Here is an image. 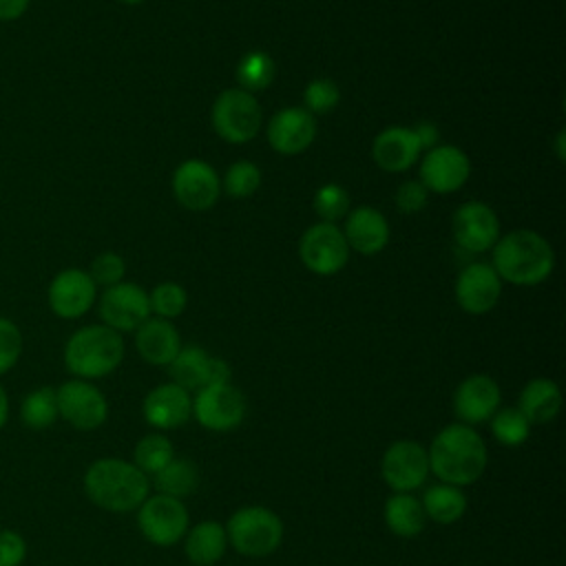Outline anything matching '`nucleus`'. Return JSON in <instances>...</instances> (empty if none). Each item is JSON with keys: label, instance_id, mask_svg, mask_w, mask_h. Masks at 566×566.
<instances>
[{"label": "nucleus", "instance_id": "3", "mask_svg": "<svg viewBox=\"0 0 566 566\" xmlns=\"http://www.w3.org/2000/svg\"><path fill=\"white\" fill-rule=\"evenodd\" d=\"M493 270L502 281L515 285H537L555 268L551 243L533 230H513L493 245Z\"/></svg>", "mask_w": 566, "mask_h": 566}, {"label": "nucleus", "instance_id": "12", "mask_svg": "<svg viewBox=\"0 0 566 566\" xmlns=\"http://www.w3.org/2000/svg\"><path fill=\"white\" fill-rule=\"evenodd\" d=\"M97 298V285L91 274L82 268L60 270L46 290V303L51 312L60 318L73 321L84 316Z\"/></svg>", "mask_w": 566, "mask_h": 566}, {"label": "nucleus", "instance_id": "14", "mask_svg": "<svg viewBox=\"0 0 566 566\" xmlns=\"http://www.w3.org/2000/svg\"><path fill=\"white\" fill-rule=\"evenodd\" d=\"M221 181L214 168L203 159H186L172 172V195L188 210H208L217 203Z\"/></svg>", "mask_w": 566, "mask_h": 566}, {"label": "nucleus", "instance_id": "27", "mask_svg": "<svg viewBox=\"0 0 566 566\" xmlns=\"http://www.w3.org/2000/svg\"><path fill=\"white\" fill-rule=\"evenodd\" d=\"M210 358L201 347H181L179 354L170 360V378L175 385L188 389H201L208 385Z\"/></svg>", "mask_w": 566, "mask_h": 566}, {"label": "nucleus", "instance_id": "7", "mask_svg": "<svg viewBox=\"0 0 566 566\" xmlns=\"http://www.w3.org/2000/svg\"><path fill=\"white\" fill-rule=\"evenodd\" d=\"M298 256L310 272L329 276L345 268L349 259V245L336 223L318 221L301 237Z\"/></svg>", "mask_w": 566, "mask_h": 566}, {"label": "nucleus", "instance_id": "36", "mask_svg": "<svg viewBox=\"0 0 566 566\" xmlns=\"http://www.w3.org/2000/svg\"><path fill=\"white\" fill-rule=\"evenodd\" d=\"M148 301H150V312H155L159 318L170 321V318L179 316L186 310L188 294L179 283L166 281V283H159L148 294Z\"/></svg>", "mask_w": 566, "mask_h": 566}, {"label": "nucleus", "instance_id": "5", "mask_svg": "<svg viewBox=\"0 0 566 566\" xmlns=\"http://www.w3.org/2000/svg\"><path fill=\"white\" fill-rule=\"evenodd\" d=\"M226 535L237 553L263 557L279 548L283 539V522L265 506H243L228 520Z\"/></svg>", "mask_w": 566, "mask_h": 566}, {"label": "nucleus", "instance_id": "15", "mask_svg": "<svg viewBox=\"0 0 566 566\" xmlns=\"http://www.w3.org/2000/svg\"><path fill=\"white\" fill-rule=\"evenodd\" d=\"M380 471L396 493H407L424 482L429 473V455L422 444L413 440H398L385 451Z\"/></svg>", "mask_w": 566, "mask_h": 566}, {"label": "nucleus", "instance_id": "28", "mask_svg": "<svg viewBox=\"0 0 566 566\" xmlns=\"http://www.w3.org/2000/svg\"><path fill=\"white\" fill-rule=\"evenodd\" d=\"M422 509L424 515H429L433 522L440 524H451L455 520H460L467 511V497L460 491V486L453 484H436L429 486L422 500Z\"/></svg>", "mask_w": 566, "mask_h": 566}, {"label": "nucleus", "instance_id": "9", "mask_svg": "<svg viewBox=\"0 0 566 566\" xmlns=\"http://www.w3.org/2000/svg\"><path fill=\"white\" fill-rule=\"evenodd\" d=\"M57 413L80 431H93L106 422L108 402L88 380H66L55 389Z\"/></svg>", "mask_w": 566, "mask_h": 566}, {"label": "nucleus", "instance_id": "42", "mask_svg": "<svg viewBox=\"0 0 566 566\" xmlns=\"http://www.w3.org/2000/svg\"><path fill=\"white\" fill-rule=\"evenodd\" d=\"M31 0H0V22H13L22 18Z\"/></svg>", "mask_w": 566, "mask_h": 566}, {"label": "nucleus", "instance_id": "19", "mask_svg": "<svg viewBox=\"0 0 566 566\" xmlns=\"http://www.w3.org/2000/svg\"><path fill=\"white\" fill-rule=\"evenodd\" d=\"M500 405V387L491 376L475 374L464 378L453 396V409L467 424L489 420Z\"/></svg>", "mask_w": 566, "mask_h": 566}, {"label": "nucleus", "instance_id": "16", "mask_svg": "<svg viewBox=\"0 0 566 566\" xmlns=\"http://www.w3.org/2000/svg\"><path fill=\"white\" fill-rule=\"evenodd\" d=\"M455 243L467 252H484L500 239V221L491 206L469 201L453 212L451 221Z\"/></svg>", "mask_w": 566, "mask_h": 566}, {"label": "nucleus", "instance_id": "13", "mask_svg": "<svg viewBox=\"0 0 566 566\" xmlns=\"http://www.w3.org/2000/svg\"><path fill=\"white\" fill-rule=\"evenodd\" d=\"M192 411L201 427L212 431H230L241 424L245 416V400L243 394L230 382L208 385L197 391Z\"/></svg>", "mask_w": 566, "mask_h": 566}, {"label": "nucleus", "instance_id": "41", "mask_svg": "<svg viewBox=\"0 0 566 566\" xmlns=\"http://www.w3.org/2000/svg\"><path fill=\"white\" fill-rule=\"evenodd\" d=\"M27 557V539L18 531H0V566H20Z\"/></svg>", "mask_w": 566, "mask_h": 566}, {"label": "nucleus", "instance_id": "25", "mask_svg": "<svg viewBox=\"0 0 566 566\" xmlns=\"http://www.w3.org/2000/svg\"><path fill=\"white\" fill-rule=\"evenodd\" d=\"M228 535L219 522H201L190 528L186 539V555L197 566H212L226 553Z\"/></svg>", "mask_w": 566, "mask_h": 566}, {"label": "nucleus", "instance_id": "24", "mask_svg": "<svg viewBox=\"0 0 566 566\" xmlns=\"http://www.w3.org/2000/svg\"><path fill=\"white\" fill-rule=\"evenodd\" d=\"M559 407H562V391L548 378L531 380L522 389L520 405H517V409L531 424H544L553 420L559 413Z\"/></svg>", "mask_w": 566, "mask_h": 566}, {"label": "nucleus", "instance_id": "4", "mask_svg": "<svg viewBox=\"0 0 566 566\" xmlns=\"http://www.w3.org/2000/svg\"><path fill=\"white\" fill-rule=\"evenodd\" d=\"M62 356L73 376L82 380L102 378L119 367L124 358V338L104 323L86 325L71 334Z\"/></svg>", "mask_w": 566, "mask_h": 566}, {"label": "nucleus", "instance_id": "17", "mask_svg": "<svg viewBox=\"0 0 566 566\" xmlns=\"http://www.w3.org/2000/svg\"><path fill=\"white\" fill-rule=\"evenodd\" d=\"M502 294V279L489 263L467 265L455 281V301L469 314L491 312Z\"/></svg>", "mask_w": 566, "mask_h": 566}, {"label": "nucleus", "instance_id": "31", "mask_svg": "<svg viewBox=\"0 0 566 566\" xmlns=\"http://www.w3.org/2000/svg\"><path fill=\"white\" fill-rule=\"evenodd\" d=\"M155 486L161 495L184 497L190 495L197 486V469L188 460H170L164 469L155 473Z\"/></svg>", "mask_w": 566, "mask_h": 566}, {"label": "nucleus", "instance_id": "43", "mask_svg": "<svg viewBox=\"0 0 566 566\" xmlns=\"http://www.w3.org/2000/svg\"><path fill=\"white\" fill-rule=\"evenodd\" d=\"M413 130V135L418 137V142H420V148H433V146H438V128H436V124H431V122H420L416 128H411Z\"/></svg>", "mask_w": 566, "mask_h": 566}, {"label": "nucleus", "instance_id": "20", "mask_svg": "<svg viewBox=\"0 0 566 566\" xmlns=\"http://www.w3.org/2000/svg\"><path fill=\"white\" fill-rule=\"evenodd\" d=\"M343 237L349 250L371 256L385 250V245L389 243V223L380 210L360 206L347 212Z\"/></svg>", "mask_w": 566, "mask_h": 566}, {"label": "nucleus", "instance_id": "30", "mask_svg": "<svg viewBox=\"0 0 566 566\" xmlns=\"http://www.w3.org/2000/svg\"><path fill=\"white\" fill-rule=\"evenodd\" d=\"M274 75H276V64H274L272 55L265 51H250L237 64L239 88H243L248 93L268 88L272 84Z\"/></svg>", "mask_w": 566, "mask_h": 566}, {"label": "nucleus", "instance_id": "18", "mask_svg": "<svg viewBox=\"0 0 566 566\" xmlns=\"http://www.w3.org/2000/svg\"><path fill=\"white\" fill-rule=\"evenodd\" d=\"M316 137V119L301 106H287L272 115L268 124V142L281 155H298L312 146Z\"/></svg>", "mask_w": 566, "mask_h": 566}, {"label": "nucleus", "instance_id": "33", "mask_svg": "<svg viewBox=\"0 0 566 566\" xmlns=\"http://www.w3.org/2000/svg\"><path fill=\"white\" fill-rule=\"evenodd\" d=\"M172 460V444L166 436H146L135 447V467L144 473H157Z\"/></svg>", "mask_w": 566, "mask_h": 566}, {"label": "nucleus", "instance_id": "29", "mask_svg": "<svg viewBox=\"0 0 566 566\" xmlns=\"http://www.w3.org/2000/svg\"><path fill=\"white\" fill-rule=\"evenodd\" d=\"M57 396L53 387H38L22 398L20 420L29 429H49L57 418Z\"/></svg>", "mask_w": 566, "mask_h": 566}, {"label": "nucleus", "instance_id": "44", "mask_svg": "<svg viewBox=\"0 0 566 566\" xmlns=\"http://www.w3.org/2000/svg\"><path fill=\"white\" fill-rule=\"evenodd\" d=\"M230 380V367L221 358H210V371H208V385H223ZM206 385V387H208Z\"/></svg>", "mask_w": 566, "mask_h": 566}, {"label": "nucleus", "instance_id": "22", "mask_svg": "<svg viewBox=\"0 0 566 566\" xmlns=\"http://www.w3.org/2000/svg\"><path fill=\"white\" fill-rule=\"evenodd\" d=\"M192 413V400L190 394L175 385H159L148 391L144 398V418L148 424L157 429H172L181 427Z\"/></svg>", "mask_w": 566, "mask_h": 566}, {"label": "nucleus", "instance_id": "40", "mask_svg": "<svg viewBox=\"0 0 566 566\" xmlns=\"http://www.w3.org/2000/svg\"><path fill=\"white\" fill-rule=\"evenodd\" d=\"M427 195L429 190L418 179H409L396 190V208L405 214H413L427 206Z\"/></svg>", "mask_w": 566, "mask_h": 566}, {"label": "nucleus", "instance_id": "39", "mask_svg": "<svg viewBox=\"0 0 566 566\" xmlns=\"http://www.w3.org/2000/svg\"><path fill=\"white\" fill-rule=\"evenodd\" d=\"M93 279L95 285H104V287H111L115 283H119L124 279V272H126V263L124 259L117 254V252H102L93 259L91 268L86 270Z\"/></svg>", "mask_w": 566, "mask_h": 566}, {"label": "nucleus", "instance_id": "35", "mask_svg": "<svg viewBox=\"0 0 566 566\" xmlns=\"http://www.w3.org/2000/svg\"><path fill=\"white\" fill-rule=\"evenodd\" d=\"M314 210L325 223H336L349 212V195L338 184H325L314 192Z\"/></svg>", "mask_w": 566, "mask_h": 566}, {"label": "nucleus", "instance_id": "8", "mask_svg": "<svg viewBox=\"0 0 566 566\" xmlns=\"http://www.w3.org/2000/svg\"><path fill=\"white\" fill-rule=\"evenodd\" d=\"M97 312L106 327L115 332H135L144 321L150 318L148 292L137 283L119 281L104 287L97 301Z\"/></svg>", "mask_w": 566, "mask_h": 566}, {"label": "nucleus", "instance_id": "38", "mask_svg": "<svg viewBox=\"0 0 566 566\" xmlns=\"http://www.w3.org/2000/svg\"><path fill=\"white\" fill-rule=\"evenodd\" d=\"M22 345L24 338L20 327L11 318L0 316V376L15 367L22 354Z\"/></svg>", "mask_w": 566, "mask_h": 566}, {"label": "nucleus", "instance_id": "11", "mask_svg": "<svg viewBox=\"0 0 566 566\" xmlns=\"http://www.w3.org/2000/svg\"><path fill=\"white\" fill-rule=\"evenodd\" d=\"M137 524L148 542L170 546L188 531V511L181 500L159 493L142 502Z\"/></svg>", "mask_w": 566, "mask_h": 566}, {"label": "nucleus", "instance_id": "2", "mask_svg": "<svg viewBox=\"0 0 566 566\" xmlns=\"http://www.w3.org/2000/svg\"><path fill=\"white\" fill-rule=\"evenodd\" d=\"M150 482L133 462L119 458L95 460L84 473V493L93 504L113 513H126L142 506Z\"/></svg>", "mask_w": 566, "mask_h": 566}, {"label": "nucleus", "instance_id": "1", "mask_svg": "<svg viewBox=\"0 0 566 566\" xmlns=\"http://www.w3.org/2000/svg\"><path fill=\"white\" fill-rule=\"evenodd\" d=\"M429 469L453 486L475 482L486 467V447L480 433L469 424H449L431 442Z\"/></svg>", "mask_w": 566, "mask_h": 566}, {"label": "nucleus", "instance_id": "37", "mask_svg": "<svg viewBox=\"0 0 566 566\" xmlns=\"http://www.w3.org/2000/svg\"><path fill=\"white\" fill-rule=\"evenodd\" d=\"M338 99H340V91L329 77H316L303 91V102H305L303 108L312 115L329 113L338 104Z\"/></svg>", "mask_w": 566, "mask_h": 566}, {"label": "nucleus", "instance_id": "10", "mask_svg": "<svg viewBox=\"0 0 566 566\" xmlns=\"http://www.w3.org/2000/svg\"><path fill=\"white\" fill-rule=\"evenodd\" d=\"M471 175V161L467 153L451 144H438L429 148L420 161V184L429 192L449 195L460 190Z\"/></svg>", "mask_w": 566, "mask_h": 566}, {"label": "nucleus", "instance_id": "46", "mask_svg": "<svg viewBox=\"0 0 566 566\" xmlns=\"http://www.w3.org/2000/svg\"><path fill=\"white\" fill-rule=\"evenodd\" d=\"M119 2H124V4H139V2H144V0H119Z\"/></svg>", "mask_w": 566, "mask_h": 566}, {"label": "nucleus", "instance_id": "45", "mask_svg": "<svg viewBox=\"0 0 566 566\" xmlns=\"http://www.w3.org/2000/svg\"><path fill=\"white\" fill-rule=\"evenodd\" d=\"M7 418H9V396L0 382V429L7 424Z\"/></svg>", "mask_w": 566, "mask_h": 566}, {"label": "nucleus", "instance_id": "6", "mask_svg": "<svg viewBox=\"0 0 566 566\" xmlns=\"http://www.w3.org/2000/svg\"><path fill=\"white\" fill-rule=\"evenodd\" d=\"M217 135L230 144H245L256 137L263 113L256 97L243 88H226L212 104L210 113Z\"/></svg>", "mask_w": 566, "mask_h": 566}, {"label": "nucleus", "instance_id": "23", "mask_svg": "<svg viewBox=\"0 0 566 566\" xmlns=\"http://www.w3.org/2000/svg\"><path fill=\"white\" fill-rule=\"evenodd\" d=\"M135 347L150 365H170L181 349L177 327L166 318H148L135 329Z\"/></svg>", "mask_w": 566, "mask_h": 566}, {"label": "nucleus", "instance_id": "32", "mask_svg": "<svg viewBox=\"0 0 566 566\" xmlns=\"http://www.w3.org/2000/svg\"><path fill=\"white\" fill-rule=\"evenodd\" d=\"M491 431H493V436H495L502 444H506V447H517V444H522V442L528 438L531 422L522 416L520 409L506 407V409H500V411L493 413Z\"/></svg>", "mask_w": 566, "mask_h": 566}, {"label": "nucleus", "instance_id": "21", "mask_svg": "<svg viewBox=\"0 0 566 566\" xmlns=\"http://www.w3.org/2000/svg\"><path fill=\"white\" fill-rule=\"evenodd\" d=\"M420 142L411 128L389 126L380 130L371 146V157L387 172H405L420 157Z\"/></svg>", "mask_w": 566, "mask_h": 566}, {"label": "nucleus", "instance_id": "34", "mask_svg": "<svg viewBox=\"0 0 566 566\" xmlns=\"http://www.w3.org/2000/svg\"><path fill=\"white\" fill-rule=\"evenodd\" d=\"M261 186V170L256 164L248 161V159H241V161H234L228 170H226V177L221 181V188L230 195V197H237V199H243V197H250L256 192V188Z\"/></svg>", "mask_w": 566, "mask_h": 566}, {"label": "nucleus", "instance_id": "26", "mask_svg": "<svg viewBox=\"0 0 566 566\" xmlns=\"http://www.w3.org/2000/svg\"><path fill=\"white\" fill-rule=\"evenodd\" d=\"M422 502L409 493H396L385 504V522L391 533L400 537H413L424 528Z\"/></svg>", "mask_w": 566, "mask_h": 566}]
</instances>
